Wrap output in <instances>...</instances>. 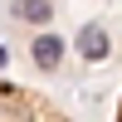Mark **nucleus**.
<instances>
[{"instance_id": "obj_1", "label": "nucleus", "mask_w": 122, "mask_h": 122, "mask_svg": "<svg viewBox=\"0 0 122 122\" xmlns=\"http://www.w3.org/2000/svg\"><path fill=\"white\" fill-rule=\"evenodd\" d=\"M107 49H112V44H107V29L103 25H83V29H78V54H83V59L98 64V59H107Z\"/></svg>"}, {"instance_id": "obj_2", "label": "nucleus", "mask_w": 122, "mask_h": 122, "mask_svg": "<svg viewBox=\"0 0 122 122\" xmlns=\"http://www.w3.org/2000/svg\"><path fill=\"white\" fill-rule=\"evenodd\" d=\"M29 54H34V64H39V68H59V59H64V39L44 29V34L34 39V49H29Z\"/></svg>"}, {"instance_id": "obj_3", "label": "nucleus", "mask_w": 122, "mask_h": 122, "mask_svg": "<svg viewBox=\"0 0 122 122\" xmlns=\"http://www.w3.org/2000/svg\"><path fill=\"white\" fill-rule=\"evenodd\" d=\"M10 15H15V20H25V25H49L54 5H39V0H20V5H10Z\"/></svg>"}]
</instances>
